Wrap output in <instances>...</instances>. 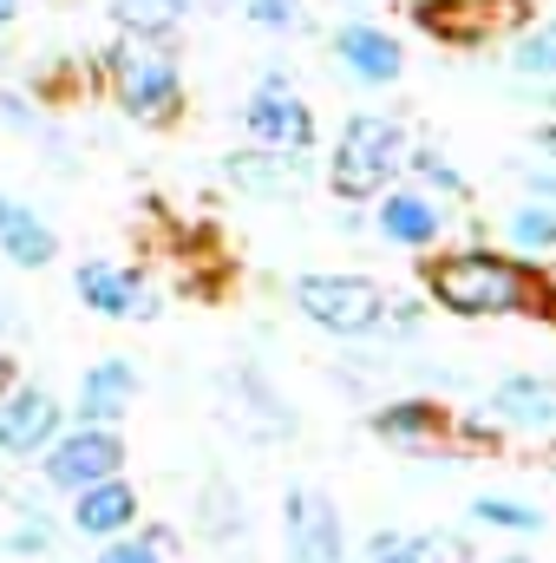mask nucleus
Masks as SVG:
<instances>
[{
	"label": "nucleus",
	"instance_id": "obj_26",
	"mask_svg": "<svg viewBox=\"0 0 556 563\" xmlns=\"http://www.w3.org/2000/svg\"><path fill=\"white\" fill-rule=\"evenodd\" d=\"M157 544H164V531H151V538H119V544H105L99 563H157Z\"/></svg>",
	"mask_w": 556,
	"mask_h": 563
},
{
	"label": "nucleus",
	"instance_id": "obj_23",
	"mask_svg": "<svg viewBox=\"0 0 556 563\" xmlns=\"http://www.w3.org/2000/svg\"><path fill=\"white\" fill-rule=\"evenodd\" d=\"M471 518L478 525H504V531H544V511L537 505H518V498H478Z\"/></svg>",
	"mask_w": 556,
	"mask_h": 563
},
{
	"label": "nucleus",
	"instance_id": "obj_19",
	"mask_svg": "<svg viewBox=\"0 0 556 563\" xmlns=\"http://www.w3.org/2000/svg\"><path fill=\"white\" fill-rule=\"evenodd\" d=\"M184 13H190V0H112V20L132 40H170L184 26Z\"/></svg>",
	"mask_w": 556,
	"mask_h": 563
},
{
	"label": "nucleus",
	"instance_id": "obj_6",
	"mask_svg": "<svg viewBox=\"0 0 556 563\" xmlns=\"http://www.w3.org/2000/svg\"><path fill=\"white\" fill-rule=\"evenodd\" d=\"M413 20L445 46H485L491 33L531 20V0H413Z\"/></svg>",
	"mask_w": 556,
	"mask_h": 563
},
{
	"label": "nucleus",
	"instance_id": "obj_5",
	"mask_svg": "<svg viewBox=\"0 0 556 563\" xmlns=\"http://www.w3.org/2000/svg\"><path fill=\"white\" fill-rule=\"evenodd\" d=\"M119 465H125V439L112 426H92V420L59 432L46 445V485L53 492H86L99 478H119Z\"/></svg>",
	"mask_w": 556,
	"mask_h": 563
},
{
	"label": "nucleus",
	"instance_id": "obj_11",
	"mask_svg": "<svg viewBox=\"0 0 556 563\" xmlns=\"http://www.w3.org/2000/svg\"><path fill=\"white\" fill-rule=\"evenodd\" d=\"M438 230H445L438 197H425L419 184L413 190H380V236H387V243H400V250H432Z\"/></svg>",
	"mask_w": 556,
	"mask_h": 563
},
{
	"label": "nucleus",
	"instance_id": "obj_1",
	"mask_svg": "<svg viewBox=\"0 0 556 563\" xmlns=\"http://www.w3.org/2000/svg\"><path fill=\"white\" fill-rule=\"evenodd\" d=\"M425 288L445 314L458 321H491V314H544L556 321V288L551 269H531L518 256H498V250H458V256H438L425 269Z\"/></svg>",
	"mask_w": 556,
	"mask_h": 563
},
{
	"label": "nucleus",
	"instance_id": "obj_20",
	"mask_svg": "<svg viewBox=\"0 0 556 563\" xmlns=\"http://www.w3.org/2000/svg\"><path fill=\"white\" fill-rule=\"evenodd\" d=\"M504 236H511V250L544 256V250H556V210L551 203H524V210L504 223Z\"/></svg>",
	"mask_w": 556,
	"mask_h": 563
},
{
	"label": "nucleus",
	"instance_id": "obj_8",
	"mask_svg": "<svg viewBox=\"0 0 556 563\" xmlns=\"http://www.w3.org/2000/svg\"><path fill=\"white\" fill-rule=\"evenodd\" d=\"M281 518H288V558H294V563H341V558H347L341 511H334V498H327V492L294 485V492H288V505H281Z\"/></svg>",
	"mask_w": 556,
	"mask_h": 563
},
{
	"label": "nucleus",
	"instance_id": "obj_31",
	"mask_svg": "<svg viewBox=\"0 0 556 563\" xmlns=\"http://www.w3.org/2000/svg\"><path fill=\"white\" fill-rule=\"evenodd\" d=\"M498 563H531V558H498Z\"/></svg>",
	"mask_w": 556,
	"mask_h": 563
},
{
	"label": "nucleus",
	"instance_id": "obj_10",
	"mask_svg": "<svg viewBox=\"0 0 556 563\" xmlns=\"http://www.w3.org/2000/svg\"><path fill=\"white\" fill-rule=\"evenodd\" d=\"M334 59H341V73H347L354 86H393V79L407 73L400 40H393L387 26H374V20H347V26L334 33Z\"/></svg>",
	"mask_w": 556,
	"mask_h": 563
},
{
	"label": "nucleus",
	"instance_id": "obj_27",
	"mask_svg": "<svg viewBox=\"0 0 556 563\" xmlns=\"http://www.w3.org/2000/svg\"><path fill=\"white\" fill-rule=\"evenodd\" d=\"M7 544H13V551H20V558H33V551H46V544H53V531H46V525H40V518H26V525H20V531H7Z\"/></svg>",
	"mask_w": 556,
	"mask_h": 563
},
{
	"label": "nucleus",
	"instance_id": "obj_2",
	"mask_svg": "<svg viewBox=\"0 0 556 563\" xmlns=\"http://www.w3.org/2000/svg\"><path fill=\"white\" fill-rule=\"evenodd\" d=\"M105 86H112L119 112L138 119V125H170L184 112V73H177V59H170L164 40H132L125 33L105 53Z\"/></svg>",
	"mask_w": 556,
	"mask_h": 563
},
{
	"label": "nucleus",
	"instance_id": "obj_7",
	"mask_svg": "<svg viewBox=\"0 0 556 563\" xmlns=\"http://www.w3.org/2000/svg\"><path fill=\"white\" fill-rule=\"evenodd\" d=\"M243 125H249V139L269 144V151H308V144H314V112L288 92V79H281V73H269V79L249 92Z\"/></svg>",
	"mask_w": 556,
	"mask_h": 563
},
{
	"label": "nucleus",
	"instance_id": "obj_30",
	"mask_svg": "<svg viewBox=\"0 0 556 563\" xmlns=\"http://www.w3.org/2000/svg\"><path fill=\"white\" fill-rule=\"evenodd\" d=\"M544 465H551V472H556V445H551V452H544Z\"/></svg>",
	"mask_w": 556,
	"mask_h": 563
},
{
	"label": "nucleus",
	"instance_id": "obj_12",
	"mask_svg": "<svg viewBox=\"0 0 556 563\" xmlns=\"http://www.w3.org/2000/svg\"><path fill=\"white\" fill-rule=\"evenodd\" d=\"M132 518H138V492L125 478H99V485L73 492V531L79 538H119V531H132Z\"/></svg>",
	"mask_w": 556,
	"mask_h": 563
},
{
	"label": "nucleus",
	"instance_id": "obj_22",
	"mask_svg": "<svg viewBox=\"0 0 556 563\" xmlns=\"http://www.w3.org/2000/svg\"><path fill=\"white\" fill-rule=\"evenodd\" d=\"M511 66H518L524 79H556V20H544V26H531V33L518 40Z\"/></svg>",
	"mask_w": 556,
	"mask_h": 563
},
{
	"label": "nucleus",
	"instance_id": "obj_29",
	"mask_svg": "<svg viewBox=\"0 0 556 563\" xmlns=\"http://www.w3.org/2000/svg\"><path fill=\"white\" fill-rule=\"evenodd\" d=\"M20 7H26V0H0V26H13V20H20Z\"/></svg>",
	"mask_w": 556,
	"mask_h": 563
},
{
	"label": "nucleus",
	"instance_id": "obj_16",
	"mask_svg": "<svg viewBox=\"0 0 556 563\" xmlns=\"http://www.w3.org/2000/svg\"><path fill=\"white\" fill-rule=\"evenodd\" d=\"M0 256H7V263H20V269H46V263L59 256V236L46 230V217H40V210H26V203L0 197Z\"/></svg>",
	"mask_w": 556,
	"mask_h": 563
},
{
	"label": "nucleus",
	"instance_id": "obj_17",
	"mask_svg": "<svg viewBox=\"0 0 556 563\" xmlns=\"http://www.w3.org/2000/svg\"><path fill=\"white\" fill-rule=\"evenodd\" d=\"M132 394H138V367H132V361H99V367L79 380V420L112 426L132 407Z\"/></svg>",
	"mask_w": 556,
	"mask_h": 563
},
{
	"label": "nucleus",
	"instance_id": "obj_18",
	"mask_svg": "<svg viewBox=\"0 0 556 563\" xmlns=\"http://www.w3.org/2000/svg\"><path fill=\"white\" fill-rule=\"evenodd\" d=\"M491 407L511 426H556V387L537 380V374H504L491 387Z\"/></svg>",
	"mask_w": 556,
	"mask_h": 563
},
{
	"label": "nucleus",
	"instance_id": "obj_21",
	"mask_svg": "<svg viewBox=\"0 0 556 563\" xmlns=\"http://www.w3.org/2000/svg\"><path fill=\"white\" fill-rule=\"evenodd\" d=\"M393 563H471V544L458 531H413Z\"/></svg>",
	"mask_w": 556,
	"mask_h": 563
},
{
	"label": "nucleus",
	"instance_id": "obj_32",
	"mask_svg": "<svg viewBox=\"0 0 556 563\" xmlns=\"http://www.w3.org/2000/svg\"><path fill=\"white\" fill-rule=\"evenodd\" d=\"M551 288H556V269H551Z\"/></svg>",
	"mask_w": 556,
	"mask_h": 563
},
{
	"label": "nucleus",
	"instance_id": "obj_24",
	"mask_svg": "<svg viewBox=\"0 0 556 563\" xmlns=\"http://www.w3.org/2000/svg\"><path fill=\"white\" fill-rule=\"evenodd\" d=\"M407 164H413V170L425 177V184H432V190H445V197H465V177H458V170L445 164V151H432V144H419V151L407 157Z\"/></svg>",
	"mask_w": 556,
	"mask_h": 563
},
{
	"label": "nucleus",
	"instance_id": "obj_25",
	"mask_svg": "<svg viewBox=\"0 0 556 563\" xmlns=\"http://www.w3.org/2000/svg\"><path fill=\"white\" fill-rule=\"evenodd\" d=\"M243 13H249V26H269V33H294V26H301L294 0H249Z\"/></svg>",
	"mask_w": 556,
	"mask_h": 563
},
{
	"label": "nucleus",
	"instance_id": "obj_14",
	"mask_svg": "<svg viewBox=\"0 0 556 563\" xmlns=\"http://www.w3.org/2000/svg\"><path fill=\"white\" fill-rule=\"evenodd\" d=\"M79 301L105 321H125V314H151V295H144L138 269H119V263H86L79 269Z\"/></svg>",
	"mask_w": 556,
	"mask_h": 563
},
{
	"label": "nucleus",
	"instance_id": "obj_28",
	"mask_svg": "<svg viewBox=\"0 0 556 563\" xmlns=\"http://www.w3.org/2000/svg\"><path fill=\"white\" fill-rule=\"evenodd\" d=\"M7 387H20V367H13V354H0V394Z\"/></svg>",
	"mask_w": 556,
	"mask_h": 563
},
{
	"label": "nucleus",
	"instance_id": "obj_15",
	"mask_svg": "<svg viewBox=\"0 0 556 563\" xmlns=\"http://www.w3.org/2000/svg\"><path fill=\"white\" fill-rule=\"evenodd\" d=\"M301 151H269V144H256V151H236L230 157V184L236 190H249V197H294L301 190Z\"/></svg>",
	"mask_w": 556,
	"mask_h": 563
},
{
	"label": "nucleus",
	"instance_id": "obj_3",
	"mask_svg": "<svg viewBox=\"0 0 556 563\" xmlns=\"http://www.w3.org/2000/svg\"><path fill=\"white\" fill-rule=\"evenodd\" d=\"M407 164V125L387 119V112H354L334 139V157H327V184L334 197L347 203H367L393 184V170Z\"/></svg>",
	"mask_w": 556,
	"mask_h": 563
},
{
	"label": "nucleus",
	"instance_id": "obj_13",
	"mask_svg": "<svg viewBox=\"0 0 556 563\" xmlns=\"http://www.w3.org/2000/svg\"><path fill=\"white\" fill-rule=\"evenodd\" d=\"M445 407L438 400H393V407H380L367 432L374 439H387V445H400V452H438V439H445Z\"/></svg>",
	"mask_w": 556,
	"mask_h": 563
},
{
	"label": "nucleus",
	"instance_id": "obj_4",
	"mask_svg": "<svg viewBox=\"0 0 556 563\" xmlns=\"http://www.w3.org/2000/svg\"><path fill=\"white\" fill-rule=\"evenodd\" d=\"M294 308H301L314 328L354 341V334H374V328H380L387 295H380V282H367V276H301L294 282Z\"/></svg>",
	"mask_w": 556,
	"mask_h": 563
},
{
	"label": "nucleus",
	"instance_id": "obj_9",
	"mask_svg": "<svg viewBox=\"0 0 556 563\" xmlns=\"http://www.w3.org/2000/svg\"><path fill=\"white\" fill-rule=\"evenodd\" d=\"M59 439V400L46 387H7L0 394V452L7 459H33Z\"/></svg>",
	"mask_w": 556,
	"mask_h": 563
}]
</instances>
